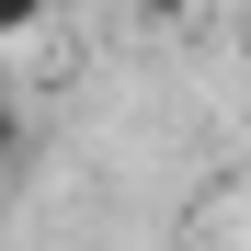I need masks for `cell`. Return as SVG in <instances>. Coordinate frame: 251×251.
<instances>
[{"instance_id": "1", "label": "cell", "mask_w": 251, "mask_h": 251, "mask_svg": "<svg viewBox=\"0 0 251 251\" xmlns=\"http://www.w3.org/2000/svg\"><path fill=\"white\" fill-rule=\"evenodd\" d=\"M57 23V0H0V46H23V34H46Z\"/></svg>"}, {"instance_id": "3", "label": "cell", "mask_w": 251, "mask_h": 251, "mask_svg": "<svg viewBox=\"0 0 251 251\" xmlns=\"http://www.w3.org/2000/svg\"><path fill=\"white\" fill-rule=\"evenodd\" d=\"M12 149H23V114H12V103H0V160H12Z\"/></svg>"}, {"instance_id": "2", "label": "cell", "mask_w": 251, "mask_h": 251, "mask_svg": "<svg viewBox=\"0 0 251 251\" xmlns=\"http://www.w3.org/2000/svg\"><path fill=\"white\" fill-rule=\"evenodd\" d=\"M194 12V0H137V23H183Z\"/></svg>"}, {"instance_id": "4", "label": "cell", "mask_w": 251, "mask_h": 251, "mask_svg": "<svg viewBox=\"0 0 251 251\" xmlns=\"http://www.w3.org/2000/svg\"><path fill=\"white\" fill-rule=\"evenodd\" d=\"M240 57H251V12H240Z\"/></svg>"}]
</instances>
